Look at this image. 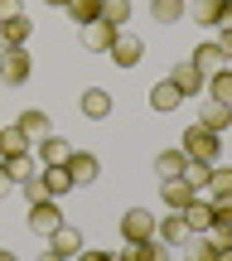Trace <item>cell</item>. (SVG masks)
<instances>
[{"label": "cell", "instance_id": "cell-9", "mask_svg": "<svg viewBox=\"0 0 232 261\" xmlns=\"http://www.w3.org/2000/svg\"><path fill=\"white\" fill-rule=\"evenodd\" d=\"M169 83H174V87H179L184 97H198V92H208V77L198 73V68L189 63V58H184V63H174V73H169Z\"/></svg>", "mask_w": 232, "mask_h": 261}, {"label": "cell", "instance_id": "cell-43", "mask_svg": "<svg viewBox=\"0 0 232 261\" xmlns=\"http://www.w3.org/2000/svg\"><path fill=\"white\" fill-rule=\"evenodd\" d=\"M48 5H58V10H63V5H68V0H48Z\"/></svg>", "mask_w": 232, "mask_h": 261}, {"label": "cell", "instance_id": "cell-1", "mask_svg": "<svg viewBox=\"0 0 232 261\" xmlns=\"http://www.w3.org/2000/svg\"><path fill=\"white\" fill-rule=\"evenodd\" d=\"M179 150H184L189 160H203V165H218V160H223V136L194 121V126L184 130V136H179Z\"/></svg>", "mask_w": 232, "mask_h": 261}, {"label": "cell", "instance_id": "cell-20", "mask_svg": "<svg viewBox=\"0 0 232 261\" xmlns=\"http://www.w3.org/2000/svg\"><path fill=\"white\" fill-rule=\"evenodd\" d=\"M63 15L73 19L78 29H87L92 19H102V0H68V5H63Z\"/></svg>", "mask_w": 232, "mask_h": 261}, {"label": "cell", "instance_id": "cell-32", "mask_svg": "<svg viewBox=\"0 0 232 261\" xmlns=\"http://www.w3.org/2000/svg\"><path fill=\"white\" fill-rule=\"evenodd\" d=\"M184 247H189V261H218V247L208 237H189Z\"/></svg>", "mask_w": 232, "mask_h": 261}, {"label": "cell", "instance_id": "cell-23", "mask_svg": "<svg viewBox=\"0 0 232 261\" xmlns=\"http://www.w3.org/2000/svg\"><path fill=\"white\" fill-rule=\"evenodd\" d=\"M68 155H73V145H68L63 136H44L39 140V165H63Z\"/></svg>", "mask_w": 232, "mask_h": 261}, {"label": "cell", "instance_id": "cell-33", "mask_svg": "<svg viewBox=\"0 0 232 261\" xmlns=\"http://www.w3.org/2000/svg\"><path fill=\"white\" fill-rule=\"evenodd\" d=\"M213 227H232V198H213Z\"/></svg>", "mask_w": 232, "mask_h": 261}, {"label": "cell", "instance_id": "cell-41", "mask_svg": "<svg viewBox=\"0 0 232 261\" xmlns=\"http://www.w3.org/2000/svg\"><path fill=\"white\" fill-rule=\"evenodd\" d=\"M0 261H15V252H10V247H0Z\"/></svg>", "mask_w": 232, "mask_h": 261}, {"label": "cell", "instance_id": "cell-42", "mask_svg": "<svg viewBox=\"0 0 232 261\" xmlns=\"http://www.w3.org/2000/svg\"><path fill=\"white\" fill-rule=\"evenodd\" d=\"M218 261H232V247H227V252H218Z\"/></svg>", "mask_w": 232, "mask_h": 261}, {"label": "cell", "instance_id": "cell-31", "mask_svg": "<svg viewBox=\"0 0 232 261\" xmlns=\"http://www.w3.org/2000/svg\"><path fill=\"white\" fill-rule=\"evenodd\" d=\"M102 19H107V24H116V29H126V19H131V0H102Z\"/></svg>", "mask_w": 232, "mask_h": 261}, {"label": "cell", "instance_id": "cell-10", "mask_svg": "<svg viewBox=\"0 0 232 261\" xmlns=\"http://www.w3.org/2000/svg\"><path fill=\"white\" fill-rule=\"evenodd\" d=\"M78 112H83L87 121H107V116H112V92H102V87H87V92L78 97Z\"/></svg>", "mask_w": 232, "mask_h": 261}, {"label": "cell", "instance_id": "cell-22", "mask_svg": "<svg viewBox=\"0 0 232 261\" xmlns=\"http://www.w3.org/2000/svg\"><path fill=\"white\" fill-rule=\"evenodd\" d=\"M83 34H87V48H92V54H107V48H112V39L121 34V29H116V24H107V19H92Z\"/></svg>", "mask_w": 232, "mask_h": 261}, {"label": "cell", "instance_id": "cell-6", "mask_svg": "<svg viewBox=\"0 0 232 261\" xmlns=\"http://www.w3.org/2000/svg\"><path fill=\"white\" fill-rule=\"evenodd\" d=\"M179 218L189 223V232H194V237H203L208 227H213V198H198V194H194V198H189V208H184Z\"/></svg>", "mask_w": 232, "mask_h": 261}, {"label": "cell", "instance_id": "cell-5", "mask_svg": "<svg viewBox=\"0 0 232 261\" xmlns=\"http://www.w3.org/2000/svg\"><path fill=\"white\" fill-rule=\"evenodd\" d=\"M121 237H126V242L155 237V213H150V208H126V213H121Z\"/></svg>", "mask_w": 232, "mask_h": 261}, {"label": "cell", "instance_id": "cell-24", "mask_svg": "<svg viewBox=\"0 0 232 261\" xmlns=\"http://www.w3.org/2000/svg\"><path fill=\"white\" fill-rule=\"evenodd\" d=\"M0 165H5L10 184H24V179L39 174V160H34V155H10V160H0Z\"/></svg>", "mask_w": 232, "mask_h": 261}, {"label": "cell", "instance_id": "cell-28", "mask_svg": "<svg viewBox=\"0 0 232 261\" xmlns=\"http://www.w3.org/2000/svg\"><path fill=\"white\" fill-rule=\"evenodd\" d=\"M184 15H194L198 24L213 29V24H218V0H184Z\"/></svg>", "mask_w": 232, "mask_h": 261}, {"label": "cell", "instance_id": "cell-19", "mask_svg": "<svg viewBox=\"0 0 232 261\" xmlns=\"http://www.w3.org/2000/svg\"><path fill=\"white\" fill-rule=\"evenodd\" d=\"M198 126L218 130V136H223V130H232V107H223V102H213V97H208V102H203V116H198Z\"/></svg>", "mask_w": 232, "mask_h": 261}, {"label": "cell", "instance_id": "cell-30", "mask_svg": "<svg viewBox=\"0 0 232 261\" xmlns=\"http://www.w3.org/2000/svg\"><path fill=\"white\" fill-rule=\"evenodd\" d=\"M208 198H232V169H208Z\"/></svg>", "mask_w": 232, "mask_h": 261}, {"label": "cell", "instance_id": "cell-14", "mask_svg": "<svg viewBox=\"0 0 232 261\" xmlns=\"http://www.w3.org/2000/svg\"><path fill=\"white\" fill-rule=\"evenodd\" d=\"M39 179H44V194L48 198L73 194V174H68V165H39Z\"/></svg>", "mask_w": 232, "mask_h": 261}, {"label": "cell", "instance_id": "cell-13", "mask_svg": "<svg viewBox=\"0 0 232 261\" xmlns=\"http://www.w3.org/2000/svg\"><path fill=\"white\" fill-rule=\"evenodd\" d=\"M29 34H34V19H29V15L5 19V24H0V48H24Z\"/></svg>", "mask_w": 232, "mask_h": 261}, {"label": "cell", "instance_id": "cell-37", "mask_svg": "<svg viewBox=\"0 0 232 261\" xmlns=\"http://www.w3.org/2000/svg\"><path fill=\"white\" fill-rule=\"evenodd\" d=\"M15 15H24V10H19V0H0V24H5V19H15Z\"/></svg>", "mask_w": 232, "mask_h": 261}, {"label": "cell", "instance_id": "cell-39", "mask_svg": "<svg viewBox=\"0 0 232 261\" xmlns=\"http://www.w3.org/2000/svg\"><path fill=\"white\" fill-rule=\"evenodd\" d=\"M10 189H15V184H10V174H5V165H0V198H5Z\"/></svg>", "mask_w": 232, "mask_h": 261}, {"label": "cell", "instance_id": "cell-15", "mask_svg": "<svg viewBox=\"0 0 232 261\" xmlns=\"http://www.w3.org/2000/svg\"><path fill=\"white\" fill-rule=\"evenodd\" d=\"M155 237H160L165 247H184L194 232H189V223H184L179 213H169V218H155Z\"/></svg>", "mask_w": 232, "mask_h": 261}, {"label": "cell", "instance_id": "cell-3", "mask_svg": "<svg viewBox=\"0 0 232 261\" xmlns=\"http://www.w3.org/2000/svg\"><path fill=\"white\" fill-rule=\"evenodd\" d=\"M34 63H29V48H0V83L5 87H24Z\"/></svg>", "mask_w": 232, "mask_h": 261}, {"label": "cell", "instance_id": "cell-34", "mask_svg": "<svg viewBox=\"0 0 232 261\" xmlns=\"http://www.w3.org/2000/svg\"><path fill=\"white\" fill-rule=\"evenodd\" d=\"M203 237H208V242L218 247V252H227V247H232V227H208Z\"/></svg>", "mask_w": 232, "mask_h": 261}, {"label": "cell", "instance_id": "cell-8", "mask_svg": "<svg viewBox=\"0 0 232 261\" xmlns=\"http://www.w3.org/2000/svg\"><path fill=\"white\" fill-rule=\"evenodd\" d=\"M116 261H169V247L160 237H145V242H126Z\"/></svg>", "mask_w": 232, "mask_h": 261}, {"label": "cell", "instance_id": "cell-17", "mask_svg": "<svg viewBox=\"0 0 232 261\" xmlns=\"http://www.w3.org/2000/svg\"><path fill=\"white\" fill-rule=\"evenodd\" d=\"M19 130H24L29 140H44V136H54V121H48V112H39V107H29V112H19Z\"/></svg>", "mask_w": 232, "mask_h": 261}, {"label": "cell", "instance_id": "cell-11", "mask_svg": "<svg viewBox=\"0 0 232 261\" xmlns=\"http://www.w3.org/2000/svg\"><path fill=\"white\" fill-rule=\"evenodd\" d=\"M189 63H194L203 77H213V73H223V68H227V58H223V48H218L213 39H208V44H198L194 54H189Z\"/></svg>", "mask_w": 232, "mask_h": 261}, {"label": "cell", "instance_id": "cell-26", "mask_svg": "<svg viewBox=\"0 0 232 261\" xmlns=\"http://www.w3.org/2000/svg\"><path fill=\"white\" fill-rule=\"evenodd\" d=\"M150 15H155V24H174V19H184V0H150Z\"/></svg>", "mask_w": 232, "mask_h": 261}, {"label": "cell", "instance_id": "cell-27", "mask_svg": "<svg viewBox=\"0 0 232 261\" xmlns=\"http://www.w3.org/2000/svg\"><path fill=\"white\" fill-rule=\"evenodd\" d=\"M208 97H213V102H223V107H232V68H223V73L208 77Z\"/></svg>", "mask_w": 232, "mask_h": 261}, {"label": "cell", "instance_id": "cell-16", "mask_svg": "<svg viewBox=\"0 0 232 261\" xmlns=\"http://www.w3.org/2000/svg\"><path fill=\"white\" fill-rule=\"evenodd\" d=\"M48 247H54V252L63 256V261H78V256H83V232L63 223V227H58L54 237H48Z\"/></svg>", "mask_w": 232, "mask_h": 261}, {"label": "cell", "instance_id": "cell-40", "mask_svg": "<svg viewBox=\"0 0 232 261\" xmlns=\"http://www.w3.org/2000/svg\"><path fill=\"white\" fill-rule=\"evenodd\" d=\"M39 261H63V256H58L54 247H44V252H39Z\"/></svg>", "mask_w": 232, "mask_h": 261}, {"label": "cell", "instance_id": "cell-12", "mask_svg": "<svg viewBox=\"0 0 232 261\" xmlns=\"http://www.w3.org/2000/svg\"><path fill=\"white\" fill-rule=\"evenodd\" d=\"M179 107H184V92H179L174 83H155L150 87V112H160V116H169V112H179Z\"/></svg>", "mask_w": 232, "mask_h": 261}, {"label": "cell", "instance_id": "cell-2", "mask_svg": "<svg viewBox=\"0 0 232 261\" xmlns=\"http://www.w3.org/2000/svg\"><path fill=\"white\" fill-rule=\"evenodd\" d=\"M24 227L34 237H54L58 227H63V208H58V198H39V203H29V213H24Z\"/></svg>", "mask_w": 232, "mask_h": 261}, {"label": "cell", "instance_id": "cell-18", "mask_svg": "<svg viewBox=\"0 0 232 261\" xmlns=\"http://www.w3.org/2000/svg\"><path fill=\"white\" fill-rule=\"evenodd\" d=\"M160 198H165V208L184 213V208H189V198H194V189H189L184 179H160Z\"/></svg>", "mask_w": 232, "mask_h": 261}, {"label": "cell", "instance_id": "cell-25", "mask_svg": "<svg viewBox=\"0 0 232 261\" xmlns=\"http://www.w3.org/2000/svg\"><path fill=\"white\" fill-rule=\"evenodd\" d=\"M184 165H189L184 150H160V155H155V174L160 179H179V174H184Z\"/></svg>", "mask_w": 232, "mask_h": 261}, {"label": "cell", "instance_id": "cell-35", "mask_svg": "<svg viewBox=\"0 0 232 261\" xmlns=\"http://www.w3.org/2000/svg\"><path fill=\"white\" fill-rule=\"evenodd\" d=\"M19 189H24V198H29V203H39V198H48V194H44V179H39V174H34V179H24Z\"/></svg>", "mask_w": 232, "mask_h": 261}, {"label": "cell", "instance_id": "cell-36", "mask_svg": "<svg viewBox=\"0 0 232 261\" xmlns=\"http://www.w3.org/2000/svg\"><path fill=\"white\" fill-rule=\"evenodd\" d=\"M218 48H223V58H227V68H232V24H223L218 29V39H213Z\"/></svg>", "mask_w": 232, "mask_h": 261}, {"label": "cell", "instance_id": "cell-21", "mask_svg": "<svg viewBox=\"0 0 232 261\" xmlns=\"http://www.w3.org/2000/svg\"><path fill=\"white\" fill-rule=\"evenodd\" d=\"M29 145H34V140H29L19 126H0V160H10V155H29Z\"/></svg>", "mask_w": 232, "mask_h": 261}, {"label": "cell", "instance_id": "cell-29", "mask_svg": "<svg viewBox=\"0 0 232 261\" xmlns=\"http://www.w3.org/2000/svg\"><path fill=\"white\" fill-rule=\"evenodd\" d=\"M208 169H213V165H203V160H189L179 179H184V184L194 189V194H203V189H208Z\"/></svg>", "mask_w": 232, "mask_h": 261}, {"label": "cell", "instance_id": "cell-7", "mask_svg": "<svg viewBox=\"0 0 232 261\" xmlns=\"http://www.w3.org/2000/svg\"><path fill=\"white\" fill-rule=\"evenodd\" d=\"M63 165H68V174H73V189H78V184H92V179L102 174V165H97V155H92V150H73Z\"/></svg>", "mask_w": 232, "mask_h": 261}, {"label": "cell", "instance_id": "cell-38", "mask_svg": "<svg viewBox=\"0 0 232 261\" xmlns=\"http://www.w3.org/2000/svg\"><path fill=\"white\" fill-rule=\"evenodd\" d=\"M78 261H116V256H112V252H83Z\"/></svg>", "mask_w": 232, "mask_h": 261}, {"label": "cell", "instance_id": "cell-4", "mask_svg": "<svg viewBox=\"0 0 232 261\" xmlns=\"http://www.w3.org/2000/svg\"><path fill=\"white\" fill-rule=\"evenodd\" d=\"M107 58H112L116 68H136L140 58H145V44H140V39L131 34V29H121V34L112 39V48H107Z\"/></svg>", "mask_w": 232, "mask_h": 261}]
</instances>
